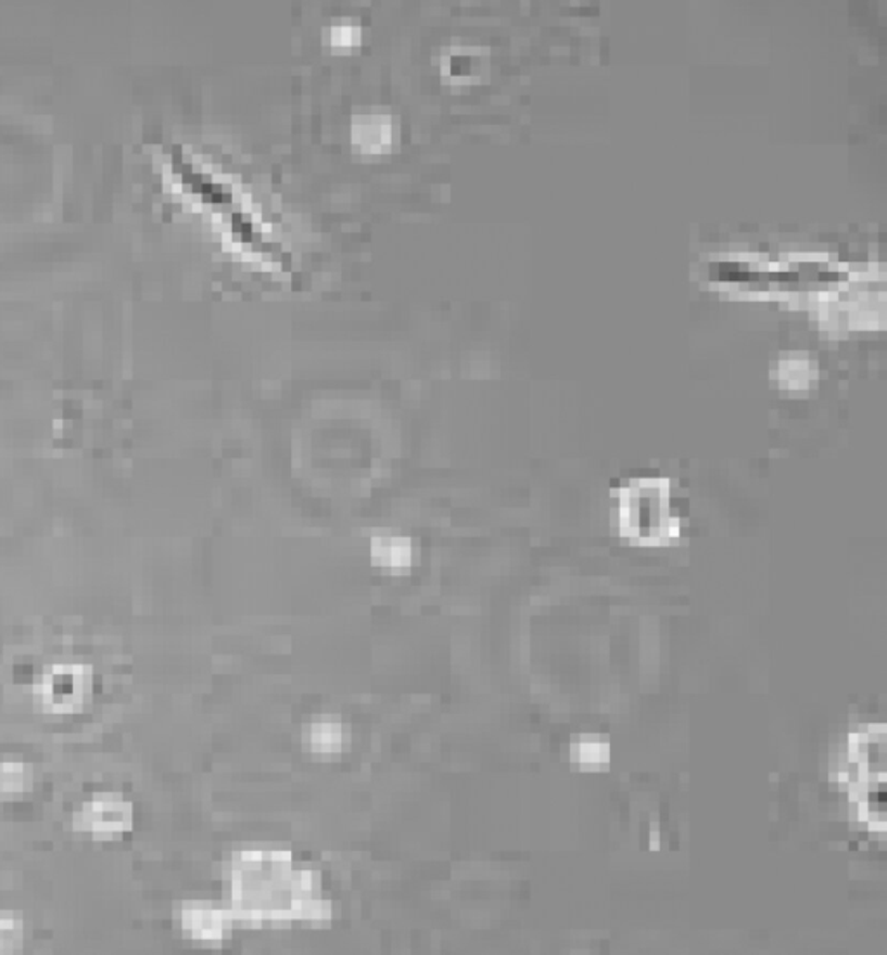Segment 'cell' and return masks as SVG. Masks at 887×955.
Here are the masks:
<instances>
[{
  "label": "cell",
  "instance_id": "obj_1",
  "mask_svg": "<svg viewBox=\"0 0 887 955\" xmlns=\"http://www.w3.org/2000/svg\"><path fill=\"white\" fill-rule=\"evenodd\" d=\"M619 527L638 547H662L676 536L673 493L664 479H636L618 499Z\"/></svg>",
  "mask_w": 887,
  "mask_h": 955
},
{
  "label": "cell",
  "instance_id": "obj_2",
  "mask_svg": "<svg viewBox=\"0 0 887 955\" xmlns=\"http://www.w3.org/2000/svg\"><path fill=\"white\" fill-rule=\"evenodd\" d=\"M43 711L74 715L84 710L92 693V667L86 664H54L34 685Z\"/></svg>",
  "mask_w": 887,
  "mask_h": 955
},
{
  "label": "cell",
  "instance_id": "obj_3",
  "mask_svg": "<svg viewBox=\"0 0 887 955\" xmlns=\"http://www.w3.org/2000/svg\"><path fill=\"white\" fill-rule=\"evenodd\" d=\"M134 826V806L118 794H99L86 801L72 815L75 832L106 839L129 832Z\"/></svg>",
  "mask_w": 887,
  "mask_h": 955
},
{
  "label": "cell",
  "instance_id": "obj_4",
  "mask_svg": "<svg viewBox=\"0 0 887 955\" xmlns=\"http://www.w3.org/2000/svg\"><path fill=\"white\" fill-rule=\"evenodd\" d=\"M186 933L197 940H220L224 931L232 925L226 908L186 907L180 913Z\"/></svg>",
  "mask_w": 887,
  "mask_h": 955
},
{
  "label": "cell",
  "instance_id": "obj_5",
  "mask_svg": "<svg viewBox=\"0 0 887 955\" xmlns=\"http://www.w3.org/2000/svg\"><path fill=\"white\" fill-rule=\"evenodd\" d=\"M31 789V771L22 762H0V797H14Z\"/></svg>",
  "mask_w": 887,
  "mask_h": 955
},
{
  "label": "cell",
  "instance_id": "obj_6",
  "mask_svg": "<svg viewBox=\"0 0 887 955\" xmlns=\"http://www.w3.org/2000/svg\"><path fill=\"white\" fill-rule=\"evenodd\" d=\"M25 939V926L14 914L0 916V955L14 954L22 951Z\"/></svg>",
  "mask_w": 887,
  "mask_h": 955
},
{
  "label": "cell",
  "instance_id": "obj_7",
  "mask_svg": "<svg viewBox=\"0 0 887 955\" xmlns=\"http://www.w3.org/2000/svg\"><path fill=\"white\" fill-rule=\"evenodd\" d=\"M311 740H313L314 748L321 753L339 751L340 744H342V730L331 723H321L313 728Z\"/></svg>",
  "mask_w": 887,
  "mask_h": 955
},
{
  "label": "cell",
  "instance_id": "obj_8",
  "mask_svg": "<svg viewBox=\"0 0 887 955\" xmlns=\"http://www.w3.org/2000/svg\"><path fill=\"white\" fill-rule=\"evenodd\" d=\"M214 290H220V283H214Z\"/></svg>",
  "mask_w": 887,
  "mask_h": 955
}]
</instances>
